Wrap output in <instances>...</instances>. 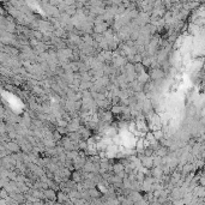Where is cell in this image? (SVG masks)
Returning a JSON list of instances; mask_svg holds the SVG:
<instances>
[{
  "instance_id": "cell-1",
  "label": "cell",
  "mask_w": 205,
  "mask_h": 205,
  "mask_svg": "<svg viewBox=\"0 0 205 205\" xmlns=\"http://www.w3.org/2000/svg\"><path fill=\"white\" fill-rule=\"evenodd\" d=\"M121 170H124V168H122V166H120V165L114 167V171H115V173H120Z\"/></svg>"
},
{
  "instance_id": "cell-2",
  "label": "cell",
  "mask_w": 205,
  "mask_h": 205,
  "mask_svg": "<svg viewBox=\"0 0 205 205\" xmlns=\"http://www.w3.org/2000/svg\"><path fill=\"white\" fill-rule=\"evenodd\" d=\"M49 4H52V5H55V4H59L60 3V0H48Z\"/></svg>"
},
{
  "instance_id": "cell-3",
  "label": "cell",
  "mask_w": 205,
  "mask_h": 205,
  "mask_svg": "<svg viewBox=\"0 0 205 205\" xmlns=\"http://www.w3.org/2000/svg\"><path fill=\"white\" fill-rule=\"evenodd\" d=\"M90 194H93V197H97L98 192H97V191H95V190H91V191H90Z\"/></svg>"
},
{
  "instance_id": "cell-4",
  "label": "cell",
  "mask_w": 205,
  "mask_h": 205,
  "mask_svg": "<svg viewBox=\"0 0 205 205\" xmlns=\"http://www.w3.org/2000/svg\"><path fill=\"white\" fill-rule=\"evenodd\" d=\"M131 1H138V0H131Z\"/></svg>"
}]
</instances>
